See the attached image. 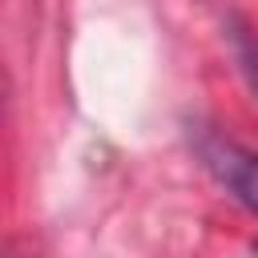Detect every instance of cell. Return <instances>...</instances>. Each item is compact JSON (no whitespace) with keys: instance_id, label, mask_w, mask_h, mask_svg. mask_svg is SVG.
I'll use <instances>...</instances> for the list:
<instances>
[{"instance_id":"6da1fadb","label":"cell","mask_w":258,"mask_h":258,"mask_svg":"<svg viewBox=\"0 0 258 258\" xmlns=\"http://www.w3.org/2000/svg\"><path fill=\"white\" fill-rule=\"evenodd\" d=\"M194 149H198L202 165L214 173V181L234 202H242L246 210L258 214V153L254 149H242L238 141H226L218 133H198Z\"/></svg>"},{"instance_id":"7a4b0ae2","label":"cell","mask_w":258,"mask_h":258,"mask_svg":"<svg viewBox=\"0 0 258 258\" xmlns=\"http://www.w3.org/2000/svg\"><path fill=\"white\" fill-rule=\"evenodd\" d=\"M222 28H226V44H230V56H234L238 73H242L246 89H250L254 101H258V32H254L250 20H242L238 12H230Z\"/></svg>"}]
</instances>
